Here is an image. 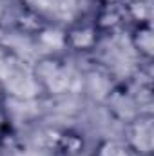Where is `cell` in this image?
<instances>
[{"label": "cell", "instance_id": "obj_1", "mask_svg": "<svg viewBox=\"0 0 154 156\" xmlns=\"http://www.w3.org/2000/svg\"><path fill=\"white\" fill-rule=\"evenodd\" d=\"M31 75L40 93H45L49 96L67 94L75 82L69 62L60 55H42L31 66Z\"/></svg>", "mask_w": 154, "mask_h": 156}, {"label": "cell", "instance_id": "obj_2", "mask_svg": "<svg viewBox=\"0 0 154 156\" xmlns=\"http://www.w3.org/2000/svg\"><path fill=\"white\" fill-rule=\"evenodd\" d=\"M123 142L134 156L154 154V116L151 113H136L125 122Z\"/></svg>", "mask_w": 154, "mask_h": 156}, {"label": "cell", "instance_id": "obj_3", "mask_svg": "<svg viewBox=\"0 0 154 156\" xmlns=\"http://www.w3.org/2000/svg\"><path fill=\"white\" fill-rule=\"evenodd\" d=\"M65 33V49L75 53H91L100 44L102 33L93 22H76L64 29Z\"/></svg>", "mask_w": 154, "mask_h": 156}, {"label": "cell", "instance_id": "obj_4", "mask_svg": "<svg viewBox=\"0 0 154 156\" xmlns=\"http://www.w3.org/2000/svg\"><path fill=\"white\" fill-rule=\"evenodd\" d=\"M131 47L134 53L143 58L145 62H151L154 58V27L152 22H142V24H132L131 35H129Z\"/></svg>", "mask_w": 154, "mask_h": 156}, {"label": "cell", "instance_id": "obj_5", "mask_svg": "<svg viewBox=\"0 0 154 156\" xmlns=\"http://www.w3.org/2000/svg\"><path fill=\"white\" fill-rule=\"evenodd\" d=\"M125 11H123V4L121 2H103L100 4L96 16L93 20V24L98 27V31L102 35L105 33H113L116 31L123 22H125Z\"/></svg>", "mask_w": 154, "mask_h": 156}, {"label": "cell", "instance_id": "obj_6", "mask_svg": "<svg viewBox=\"0 0 154 156\" xmlns=\"http://www.w3.org/2000/svg\"><path fill=\"white\" fill-rule=\"evenodd\" d=\"M51 147L58 156H80L83 153L85 142L80 133L71 131V129H64L53 136Z\"/></svg>", "mask_w": 154, "mask_h": 156}, {"label": "cell", "instance_id": "obj_7", "mask_svg": "<svg viewBox=\"0 0 154 156\" xmlns=\"http://www.w3.org/2000/svg\"><path fill=\"white\" fill-rule=\"evenodd\" d=\"M35 37H37V44H40L45 49L44 55H58L60 49H65V33H64V29H58V27H53V26L45 24Z\"/></svg>", "mask_w": 154, "mask_h": 156}, {"label": "cell", "instance_id": "obj_8", "mask_svg": "<svg viewBox=\"0 0 154 156\" xmlns=\"http://www.w3.org/2000/svg\"><path fill=\"white\" fill-rule=\"evenodd\" d=\"M93 156H134V153L129 149V145L123 140L105 138L98 142Z\"/></svg>", "mask_w": 154, "mask_h": 156}, {"label": "cell", "instance_id": "obj_9", "mask_svg": "<svg viewBox=\"0 0 154 156\" xmlns=\"http://www.w3.org/2000/svg\"><path fill=\"white\" fill-rule=\"evenodd\" d=\"M125 18L132 20V24L151 22V5L145 0H127L123 4Z\"/></svg>", "mask_w": 154, "mask_h": 156}, {"label": "cell", "instance_id": "obj_10", "mask_svg": "<svg viewBox=\"0 0 154 156\" xmlns=\"http://www.w3.org/2000/svg\"><path fill=\"white\" fill-rule=\"evenodd\" d=\"M11 120H9V115H7V111L0 105V136H4L7 131H9V127H11V123H9Z\"/></svg>", "mask_w": 154, "mask_h": 156}, {"label": "cell", "instance_id": "obj_11", "mask_svg": "<svg viewBox=\"0 0 154 156\" xmlns=\"http://www.w3.org/2000/svg\"><path fill=\"white\" fill-rule=\"evenodd\" d=\"M5 16H7V5H5V0H0V26L4 24Z\"/></svg>", "mask_w": 154, "mask_h": 156}, {"label": "cell", "instance_id": "obj_12", "mask_svg": "<svg viewBox=\"0 0 154 156\" xmlns=\"http://www.w3.org/2000/svg\"><path fill=\"white\" fill-rule=\"evenodd\" d=\"M5 96H7V89H5V83H4V80L0 78V105H4V100H5Z\"/></svg>", "mask_w": 154, "mask_h": 156}]
</instances>
